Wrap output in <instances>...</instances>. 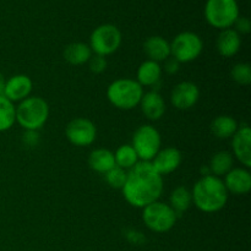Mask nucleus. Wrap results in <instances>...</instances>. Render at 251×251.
<instances>
[{
  "mask_svg": "<svg viewBox=\"0 0 251 251\" xmlns=\"http://www.w3.org/2000/svg\"><path fill=\"white\" fill-rule=\"evenodd\" d=\"M122 193L132 207L144 208L159 200L163 194V176L157 173L151 162L140 161L127 172Z\"/></svg>",
  "mask_w": 251,
  "mask_h": 251,
  "instance_id": "obj_1",
  "label": "nucleus"
},
{
  "mask_svg": "<svg viewBox=\"0 0 251 251\" xmlns=\"http://www.w3.org/2000/svg\"><path fill=\"white\" fill-rule=\"evenodd\" d=\"M228 194L223 179L210 174L201 176L196 181L191 191V199L201 212L215 213L227 205Z\"/></svg>",
  "mask_w": 251,
  "mask_h": 251,
  "instance_id": "obj_2",
  "label": "nucleus"
},
{
  "mask_svg": "<svg viewBox=\"0 0 251 251\" xmlns=\"http://www.w3.org/2000/svg\"><path fill=\"white\" fill-rule=\"evenodd\" d=\"M144 87L134 78H118L109 83L107 98L110 104L120 110H131L141 102Z\"/></svg>",
  "mask_w": 251,
  "mask_h": 251,
  "instance_id": "obj_3",
  "label": "nucleus"
},
{
  "mask_svg": "<svg viewBox=\"0 0 251 251\" xmlns=\"http://www.w3.org/2000/svg\"><path fill=\"white\" fill-rule=\"evenodd\" d=\"M49 118V105L44 98L29 96L16 107V123L24 130L39 131Z\"/></svg>",
  "mask_w": 251,
  "mask_h": 251,
  "instance_id": "obj_4",
  "label": "nucleus"
},
{
  "mask_svg": "<svg viewBox=\"0 0 251 251\" xmlns=\"http://www.w3.org/2000/svg\"><path fill=\"white\" fill-rule=\"evenodd\" d=\"M239 17V5L237 0H207L205 5V19L215 28H232Z\"/></svg>",
  "mask_w": 251,
  "mask_h": 251,
  "instance_id": "obj_5",
  "label": "nucleus"
},
{
  "mask_svg": "<svg viewBox=\"0 0 251 251\" xmlns=\"http://www.w3.org/2000/svg\"><path fill=\"white\" fill-rule=\"evenodd\" d=\"M178 216L169 203L157 200L142 208V221L154 233H167L176 226Z\"/></svg>",
  "mask_w": 251,
  "mask_h": 251,
  "instance_id": "obj_6",
  "label": "nucleus"
},
{
  "mask_svg": "<svg viewBox=\"0 0 251 251\" xmlns=\"http://www.w3.org/2000/svg\"><path fill=\"white\" fill-rule=\"evenodd\" d=\"M120 29L112 24H104L93 29L90 36V48L95 55L108 56L114 54L122 46Z\"/></svg>",
  "mask_w": 251,
  "mask_h": 251,
  "instance_id": "obj_7",
  "label": "nucleus"
},
{
  "mask_svg": "<svg viewBox=\"0 0 251 251\" xmlns=\"http://www.w3.org/2000/svg\"><path fill=\"white\" fill-rule=\"evenodd\" d=\"M161 134L153 125H141L132 135L131 146L142 162H151L161 150Z\"/></svg>",
  "mask_w": 251,
  "mask_h": 251,
  "instance_id": "obj_8",
  "label": "nucleus"
},
{
  "mask_svg": "<svg viewBox=\"0 0 251 251\" xmlns=\"http://www.w3.org/2000/svg\"><path fill=\"white\" fill-rule=\"evenodd\" d=\"M202 39L195 32H181L171 42V56L180 64L196 60L202 53Z\"/></svg>",
  "mask_w": 251,
  "mask_h": 251,
  "instance_id": "obj_9",
  "label": "nucleus"
},
{
  "mask_svg": "<svg viewBox=\"0 0 251 251\" xmlns=\"http://www.w3.org/2000/svg\"><path fill=\"white\" fill-rule=\"evenodd\" d=\"M65 136L76 147L91 146L97 139V126L87 118H75L66 125Z\"/></svg>",
  "mask_w": 251,
  "mask_h": 251,
  "instance_id": "obj_10",
  "label": "nucleus"
},
{
  "mask_svg": "<svg viewBox=\"0 0 251 251\" xmlns=\"http://www.w3.org/2000/svg\"><path fill=\"white\" fill-rule=\"evenodd\" d=\"M200 100L198 85L190 81H183L174 86L171 93V103L178 110H188L195 107Z\"/></svg>",
  "mask_w": 251,
  "mask_h": 251,
  "instance_id": "obj_11",
  "label": "nucleus"
},
{
  "mask_svg": "<svg viewBox=\"0 0 251 251\" xmlns=\"http://www.w3.org/2000/svg\"><path fill=\"white\" fill-rule=\"evenodd\" d=\"M233 156L249 169L251 167V129L248 124H243L238 127L232 137Z\"/></svg>",
  "mask_w": 251,
  "mask_h": 251,
  "instance_id": "obj_12",
  "label": "nucleus"
},
{
  "mask_svg": "<svg viewBox=\"0 0 251 251\" xmlns=\"http://www.w3.org/2000/svg\"><path fill=\"white\" fill-rule=\"evenodd\" d=\"M181 161H183V156L176 147H166V149L159 150L151 163L157 173L163 176L176 172L180 167Z\"/></svg>",
  "mask_w": 251,
  "mask_h": 251,
  "instance_id": "obj_13",
  "label": "nucleus"
},
{
  "mask_svg": "<svg viewBox=\"0 0 251 251\" xmlns=\"http://www.w3.org/2000/svg\"><path fill=\"white\" fill-rule=\"evenodd\" d=\"M32 88H33V82H32L31 77L25 74H17L6 80L4 97L11 100L12 103H20L31 96Z\"/></svg>",
  "mask_w": 251,
  "mask_h": 251,
  "instance_id": "obj_14",
  "label": "nucleus"
},
{
  "mask_svg": "<svg viewBox=\"0 0 251 251\" xmlns=\"http://www.w3.org/2000/svg\"><path fill=\"white\" fill-rule=\"evenodd\" d=\"M226 189L233 195H247L251 190V174L248 168H232L223 179Z\"/></svg>",
  "mask_w": 251,
  "mask_h": 251,
  "instance_id": "obj_15",
  "label": "nucleus"
},
{
  "mask_svg": "<svg viewBox=\"0 0 251 251\" xmlns=\"http://www.w3.org/2000/svg\"><path fill=\"white\" fill-rule=\"evenodd\" d=\"M139 105L141 107V112L144 113L145 117L152 122L159 120L166 113V102L161 93L157 91L144 93Z\"/></svg>",
  "mask_w": 251,
  "mask_h": 251,
  "instance_id": "obj_16",
  "label": "nucleus"
},
{
  "mask_svg": "<svg viewBox=\"0 0 251 251\" xmlns=\"http://www.w3.org/2000/svg\"><path fill=\"white\" fill-rule=\"evenodd\" d=\"M144 53L147 60L162 63L171 56V43L161 36H151L144 42Z\"/></svg>",
  "mask_w": 251,
  "mask_h": 251,
  "instance_id": "obj_17",
  "label": "nucleus"
},
{
  "mask_svg": "<svg viewBox=\"0 0 251 251\" xmlns=\"http://www.w3.org/2000/svg\"><path fill=\"white\" fill-rule=\"evenodd\" d=\"M217 51L223 58H232L242 47V37L234 28H227L221 31L216 42Z\"/></svg>",
  "mask_w": 251,
  "mask_h": 251,
  "instance_id": "obj_18",
  "label": "nucleus"
},
{
  "mask_svg": "<svg viewBox=\"0 0 251 251\" xmlns=\"http://www.w3.org/2000/svg\"><path fill=\"white\" fill-rule=\"evenodd\" d=\"M162 77V66L159 63L145 60L140 64L136 73V81L142 87H154L159 83Z\"/></svg>",
  "mask_w": 251,
  "mask_h": 251,
  "instance_id": "obj_19",
  "label": "nucleus"
},
{
  "mask_svg": "<svg viewBox=\"0 0 251 251\" xmlns=\"http://www.w3.org/2000/svg\"><path fill=\"white\" fill-rule=\"evenodd\" d=\"M88 166L97 173L105 174L115 167L114 152L107 149H96L88 156Z\"/></svg>",
  "mask_w": 251,
  "mask_h": 251,
  "instance_id": "obj_20",
  "label": "nucleus"
},
{
  "mask_svg": "<svg viewBox=\"0 0 251 251\" xmlns=\"http://www.w3.org/2000/svg\"><path fill=\"white\" fill-rule=\"evenodd\" d=\"M63 55L66 63L74 66H78L88 63L90 58L92 56V50L88 44L82 43V42H75V43L66 46Z\"/></svg>",
  "mask_w": 251,
  "mask_h": 251,
  "instance_id": "obj_21",
  "label": "nucleus"
},
{
  "mask_svg": "<svg viewBox=\"0 0 251 251\" xmlns=\"http://www.w3.org/2000/svg\"><path fill=\"white\" fill-rule=\"evenodd\" d=\"M237 120L230 115H218L211 123V131L217 139H232L238 130Z\"/></svg>",
  "mask_w": 251,
  "mask_h": 251,
  "instance_id": "obj_22",
  "label": "nucleus"
},
{
  "mask_svg": "<svg viewBox=\"0 0 251 251\" xmlns=\"http://www.w3.org/2000/svg\"><path fill=\"white\" fill-rule=\"evenodd\" d=\"M233 164H234V159H233V154L230 152L218 151L211 158L210 163H208V169L212 176L222 178L233 168Z\"/></svg>",
  "mask_w": 251,
  "mask_h": 251,
  "instance_id": "obj_23",
  "label": "nucleus"
},
{
  "mask_svg": "<svg viewBox=\"0 0 251 251\" xmlns=\"http://www.w3.org/2000/svg\"><path fill=\"white\" fill-rule=\"evenodd\" d=\"M191 203V191L186 186H176L169 196V206L173 208L178 217L190 208Z\"/></svg>",
  "mask_w": 251,
  "mask_h": 251,
  "instance_id": "obj_24",
  "label": "nucleus"
},
{
  "mask_svg": "<svg viewBox=\"0 0 251 251\" xmlns=\"http://www.w3.org/2000/svg\"><path fill=\"white\" fill-rule=\"evenodd\" d=\"M114 159L115 166L124 169V171H130L132 167H135L140 162L139 157H137L136 152L132 149L131 145H122L120 147H118L117 151L114 152Z\"/></svg>",
  "mask_w": 251,
  "mask_h": 251,
  "instance_id": "obj_25",
  "label": "nucleus"
},
{
  "mask_svg": "<svg viewBox=\"0 0 251 251\" xmlns=\"http://www.w3.org/2000/svg\"><path fill=\"white\" fill-rule=\"evenodd\" d=\"M16 123V107L11 100L0 96V132L11 129Z\"/></svg>",
  "mask_w": 251,
  "mask_h": 251,
  "instance_id": "obj_26",
  "label": "nucleus"
},
{
  "mask_svg": "<svg viewBox=\"0 0 251 251\" xmlns=\"http://www.w3.org/2000/svg\"><path fill=\"white\" fill-rule=\"evenodd\" d=\"M233 81L240 86H249L251 83V66L248 63H238L230 71Z\"/></svg>",
  "mask_w": 251,
  "mask_h": 251,
  "instance_id": "obj_27",
  "label": "nucleus"
},
{
  "mask_svg": "<svg viewBox=\"0 0 251 251\" xmlns=\"http://www.w3.org/2000/svg\"><path fill=\"white\" fill-rule=\"evenodd\" d=\"M126 176H127L126 171H124V169L115 166L114 168H112L110 171H108L107 173L104 174V179L110 188L120 189V190H122L125 181H126Z\"/></svg>",
  "mask_w": 251,
  "mask_h": 251,
  "instance_id": "obj_28",
  "label": "nucleus"
},
{
  "mask_svg": "<svg viewBox=\"0 0 251 251\" xmlns=\"http://www.w3.org/2000/svg\"><path fill=\"white\" fill-rule=\"evenodd\" d=\"M107 59L104 56L100 55H92L88 60V68H90L91 73L93 74H102L104 73L107 69Z\"/></svg>",
  "mask_w": 251,
  "mask_h": 251,
  "instance_id": "obj_29",
  "label": "nucleus"
},
{
  "mask_svg": "<svg viewBox=\"0 0 251 251\" xmlns=\"http://www.w3.org/2000/svg\"><path fill=\"white\" fill-rule=\"evenodd\" d=\"M22 144L28 149H34L39 145V134L38 131H31V130H25V134L22 135Z\"/></svg>",
  "mask_w": 251,
  "mask_h": 251,
  "instance_id": "obj_30",
  "label": "nucleus"
},
{
  "mask_svg": "<svg viewBox=\"0 0 251 251\" xmlns=\"http://www.w3.org/2000/svg\"><path fill=\"white\" fill-rule=\"evenodd\" d=\"M235 31L239 34H248L251 31V22L248 17H238L237 21L234 22Z\"/></svg>",
  "mask_w": 251,
  "mask_h": 251,
  "instance_id": "obj_31",
  "label": "nucleus"
},
{
  "mask_svg": "<svg viewBox=\"0 0 251 251\" xmlns=\"http://www.w3.org/2000/svg\"><path fill=\"white\" fill-rule=\"evenodd\" d=\"M179 66H180V63H179L178 60H176L174 58H172V56H169L168 59H167L166 61H164V71L168 74H171V75H173V74H176L179 71Z\"/></svg>",
  "mask_w": 251,
  "mask_h": 251,
  "instance_id": "obj_32",
  "label": "nucleus"
},
{
  "mask_svg": "<svg viewBox=\"0 0 251 251\" xmlns=\"http://www.w3.org/2000/svg\"><path fill=\"white\" fill-rule=\"evenodd\" d=\"M5 83H6V78H5V76L0 73V96H4Z\"/></svg>",
  "mask_w": 251,
  "mask_h": 251,
  "instance_id": "obj_33",
  "label": "nucleus"
}]
</instances>
